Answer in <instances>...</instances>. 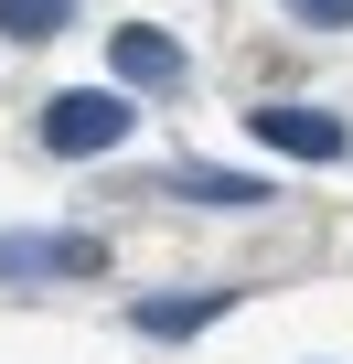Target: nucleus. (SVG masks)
I'll use <instances>...</instances> for the list:
<instances>
[{
  "label": "nucleus",
  "mask_w": 353,
  "mask_h": 364,
  "mask_svg": "<svg viewBox=\"0 0 353 364\" xmlns=\"http://www.w3.org/2000/svg\"><path fill=\"white\" fill-rule=\"evenodd\" d=\"M97 268H107V247L86 225H0V279L11 289H33V279H97Z\"/></svg>",
  "instance_id": "1"
},
{
  "label": "nucleus",
  "mask_w": 353,
  "mask_h": 364,
  "mask_svg": "<svg viewBox=\"0 0 353 364\" xmlns=\"http://www.w3.org/2000/svg\"><path fill=\"white\" fill-rule=\"evenodd\" d=\"M129 139V97L118 86H65L54 107H43V150L54 161H107Z\"/></svg>",
  "instance_id": "2"
},
{
  "label": "nucleus",
  "mask_w": 353,
  "mask_h": 364,
  "mask_svg": "<svg viewBox=\"0 0 353 364\" xmlns=\"http://www.w3.org/2000/svg\"><path fill=\"white\" fill-rule=\"evenodd\" d=\"M246 139H257V150H278V161H342V150H353V139H342V118H332V107H300V97L246 107Z\"/></svg>",
  "instance_id": "3"
},
{
  "label": "nucleus",
  "mask_w": 353,
  "mask_h": 364,
  "mask_svg": "<svg viewBox=\"0 0 353 364\" xmlns=\"http://www.w3.org/2000/svg\"><path fill=\"white\" fill-rule=\"evenodd\" d=\"M236 311V289H139L129 300V332H150V343H193L204 321H225Z\"/></svg>",
  "instance_id": "4"
},
{
  "label": "nucleus",
  "mask_w": 353,
  "mask_h": 364,
  "mask_svg": "<svg viewBox=\"0 0 353 364\" xmlns=\"http://www.w3.org/2000/svg\"><path fill=\"white\" fill-rule=\"evenodd\" d=\"M107 75H129L139 97H161V86H183V43H171L161 22H118L107 33Z\"/></svg>",
  "instance_id": "5"
},
{
  "label": "nucleus",
  "mask_w": 353,
  "mask_h": 364,
  "mask_svg": "<svg viewBox=\"0 0 353 364\" xmlns=\"http://www.w3.org/2000/svg\"><path fill=\"white\" fill-rule=\"evenodd\" d=\"M161 182H171V193H193V204H268L257 171H214V161H171Z\"/></svg>",
  "instance_id": "6"
},
{
  "label": "nucleus",
  "mask_w": 353,
  "mask_h": 364,
  "mask_svg": "<svg viewBox=\"0 0 353 364\" xmlns=\"http://www.w3.org/2000/svg\"><path fill=\"white\" fill-rule=\"evenodd\" d=\"M75 22V0H0V43H54Z\"/></svg>",
  "instance_id": "7"
},
{
  "label": "nucleus",
  "mask_w": 353,
  "mask_h": 364,
  "mask_svg": "<svg viewBox=\"0 0 353 364\" xmlns=\"http://www.w3.org/2000/svg\"><path fill=\"white\" fill-rule=\"evenodd\" d=\"M300 22H321V33H353V0H289Z\"/></svg>",
  "instance_id": "8"
}]
</instances>
